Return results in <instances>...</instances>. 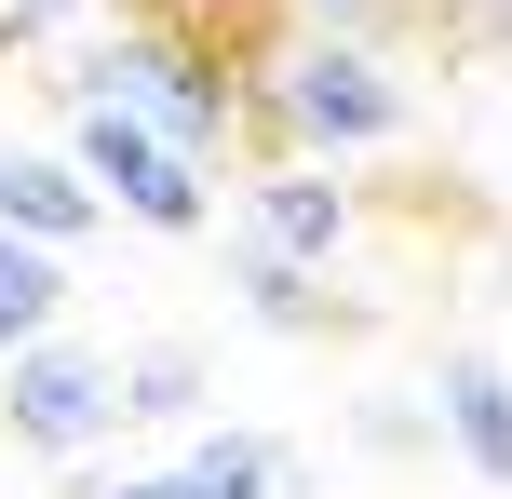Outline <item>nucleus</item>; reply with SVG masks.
Listing matches in <instances>:
<instances>
[{
    "instance_id": "f257e3e1",
    "label": "nucleus",
    "mask_w": 512,
    "mask_h": 499,
    "mask_svg": "<svg viewBox=\"0 0 512 499\" xmlns=\"http://www.w3.org/2000/svg\"><path fill=\"white\" fill-rule=\"evenodd\" d=\"M41 81H54L68 108H81V95H122L135 122H162L176 149H203V162L243 135V68H230L189 14H162V0H135V14H108V27H81Z\"/></svg>"
},
{
    "instance_id": "f03ea898",
    "label": "nucleus",
    "mask_w": 512,
    "mask_h": 499,
    "mask_svg": "<svg viewBox=\"0 0 512 499\" xmlns=\"http://www.w3.org/2000/svg\"><path fill=\"white\" fill-rule=\"evenodd\" d=\"M243 122L270 135V149H310V162H364V149H405L418 95L391 81V54L364 41V27H297V41L256 68Z\"/></svg>"
},
{
    "instance_id": "7ed1b4c3",
    "label": "nucleus",
    "mask_w": 512,
    "mask_h": 499,
    "mask_svg": "<svg viewBox=\"0 0 512 499\" xmlns=\"http://www.w3.org/2000/svg\"><path fill=\"white\" fill-rule=\"evenodd\" d=\"M68 162L108 189V216H135V230H162V243H189V230L216 216L203 149H176L162 122H135L122 95H81V108H68Z\"/></svg>"
},
{
    "instance_id": "20e7f679",
    "label": "nucleus",
    "mask_w": 512,
    "mask_h": 499,
    "mask_svg": "<svg viewBox=\"0 0 512 499\" xmlns=\"http://www.w3.org/2000/svg\"><path fill=\"white\" fill-rule=\"evenodd\" d=\"M0 432H14L27 459H95L108 432H122V365L81 351L68 324L27 338V351H0Z\"/></svg>"
},
{
    "instance_id": "39448f33",
    "label": "nucleus",
    "mask_w": 512,
    "mask_h": 499,
    "mask_svg": "<svg viewBox=\"0 0 512 499\" xmlns=\"http://www.w3.org/2000/svg\"><path fill=\"white\" fill-rule=\"evenodd\" d=\"M243 230L324 270L337 243H351V189H337V162H310V149H270V176L243 189Z\"/></svg>"
},
{
    "instance_id": "423d86ee",
    "label": "nucleus",
    "mask_w": 512,
    "mask_h": 499,
    "mask_svg": "<svg viewBox=\"0 0 512 499\" xmlns=\"http://www.w3.org/2000/svg\"><path fill=\"white\" fill-rule=\"evenodd\" d=\"M432 432L459 446L472 486H512V365L499 351H445L432 365Z\"/></svg>"
},
{
    "instance_id": "0eeeda50",
    "label": "nucleus",
    "mask_w": 512,
    "mask_h": 499,
    "mask_svg": "<svg viewBox=\"0 0 512 499\" xmlns=\"http://www.w3.org/2000/svg\"><path fill=\"white\" fill-rule=\"evenodd\" d=\"M95 216H108V189L81 176L68 149H0V230H27V243H95Z\"/></svg>"
},
{
    "instance_id": "6e6552de",
    "label": "nucleus",
    "mask_w": 512,
    "mask_h": 499,
    "mask_svg": "<svg viewBox=\"0 0 512 499\" xmlns=\"http://www.w3.org/2000/svg\"><path fill=\"white\" fill-rule=\"evenodd\" d=\"M230 297L270 324V338H324V270L283 257V243H256V230H230Z\"/></svg>"
},
{
    "instance_id": "1a4fd4ad",
    "label": "nucleus",
    "mask_w": 512,
    "mask_h": 499,
    "mask_svg": "<svg viewBox=\"0 0 512 499\" xmlns=\"http://www.w3.org/2000/svg\"><path fill=\"white\" fill-rule=\"evenodd\" d=\"M68 243H27V230H0V351H27V338H54L68 324Z\"/></svg>"
},
{
    "instance_id": "9d476101",
    "label": "nucleus",
    "mask_w": 512,
    "mask_h": 499,
    "mask_svg": "<svg viewBox=\"0 0 512 499\" xmlns=\"http://www.w3.org/2000/svg\"><path fill=\"white\" fill-rule=\"evenodd\" d=\"M189 473L216 499H283V446L270 432H189Z\"/></svg>"
},
{
    "instance_id": "9b49d317",
    "label": "nucleus",
    "mask_w": 512,
    "mask_h": 499,
    "mask_svg": "<svg viewBox=\"0 0 512 499\" xmlns=\"http://www.w3.org/2000/svg\"><path fill=\"white\" fill-rule=\"evenodd\" d=\"M122 419L189 432V419H203V365H189V351H135V365H122Z\"/></svg>"
},
{
    "instance_id": "f8f14e48",
    "label": "nucleus",
    "mask_w": 512,
    "mask_h": 499,
    "mask_svg": "<svg viewBox=\"0 0 512 499\" xmlns=\"http://www.w3.org/2000/svg\"><path fill=\"white\" fill-rule=\"evenodd\" d=\"M95 499H216V486H203V473L176 459V473H122V486H95Z\"/></svg>"
},
{
    "instance_id": "ddd939ff",
    "label": "nucleus",
    "mask_w": 512,
    "mask_h": 499,
    "mask_svg": "<svg viewBox=\"0 0 512 499\" xmlns=\"http://www.w3.org/2000/svg\"><path fill=\"white\" fill-rule=\"evenodd\" d=\"M81 0H0V41H41V27H68Z\"/></svg>"
},
{
    "instance_id": "4468645a",
    "label": "nucleus",
    "mask_w": 512,
    "mask_h": 499,
    "mask_svg": "<svg viewBox=\"0 0 512 499\" xmlns=\"http://www.w3.org/2000/svg\"><path fill=\"white\" fill-rule=\"evenodd\" d=\"M445 14H472L486 41H512V0H445Z\"/></svg>"
}]
</instances>
